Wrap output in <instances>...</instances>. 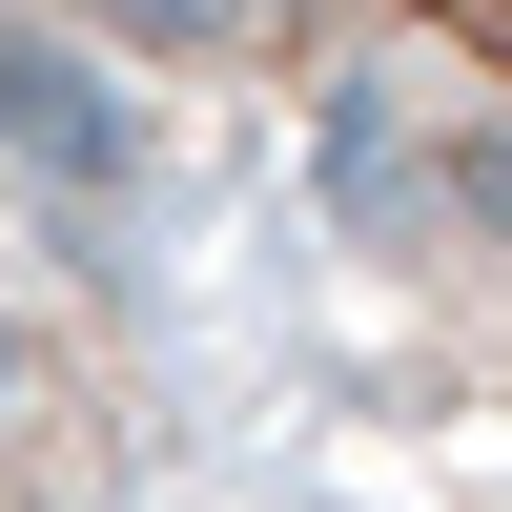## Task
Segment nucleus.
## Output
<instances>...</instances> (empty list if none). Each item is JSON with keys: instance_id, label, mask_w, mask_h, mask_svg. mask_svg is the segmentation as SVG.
Here are the masks:
<instances>
[{"instance_id": "obj_1", "label": "nucleus", "mask_w": 512, "mask_h": 512, "mask_svg": "<svg viewBox=\"0 0 512 512\" xmlns=\"http://www.w3.org/2000/svg\"><path fill=\"white\" fill-rule=\"evenodd\" d=\"M451 21H472V62H492V82H512V0H451Z\"/></svg>"}]
</instances>
